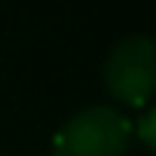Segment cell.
Instances as JSON below:
<instances>
[{
    "label": "cell",
    "instance_id": "obj_1",
    "mask_svg": "<svg viewBox=\"0 0 156 156\" xmlns=\"http://www.w3.org/2000/svg\"><path fill=\"white\" fill-rule=\"evenodd\" d=\"M130 136L133 127L122 110L95 104L64 122L52 139V156H124Z\"/></svg>",
    "mask_w": 156,
    "mask_h": 156
},
{
    "label": "cell",
    "instance_id": "obj_2",
    "mask_svg": "<svg viewBox=\"0 0 156 156\" xmlns=\"http://www.w3.org/2000/svg\"><path fill=\"white\" fill-rule=\"evenodd\" d=\"M104 87L127 107H145L156 95V41L151 35H130L110 49Z\"/></svg>",
    "mask_w": 156,
    "mask_h": 156
},
{
    "label": "cell",
    "instance_id": "obj_3",
    "mask_svg": "<svg viewBox=\"0 0 156 156\" xmlns=\"http://www.w3.org/2000/svg\"><path fill=\"white\" fill-rule=\"evenodd\" d=\"M136 136H139V142L147 151L156 153V104L147 107V110L142 113V119L136 122Z\"/></svg>",
    "mask_w": 156,
    "mask_h": 156
}]
</instances>
